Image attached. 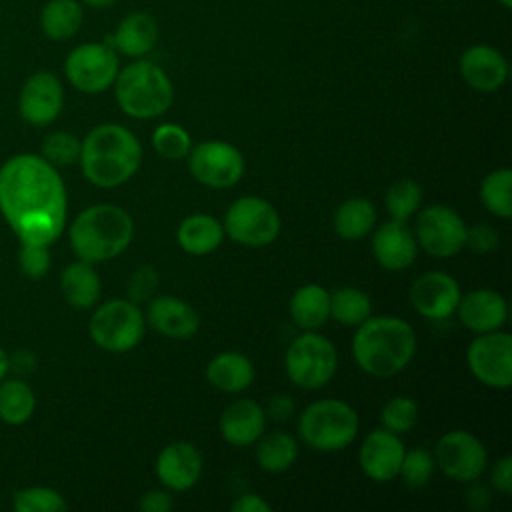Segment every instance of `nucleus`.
<instances>
[{
    "instance_id": "obj_7",
    "label": "nucleus",
    "mask_w": 512,
    "mask_h": 512,
    "mask_svg": "<svg viewBox=\"0 0 512 512\" xmlns=\"http://www.w3.org/2000/svg\"><path fill=\"white\" fill-rule=\"evenodd\" d=\"M284 364L288 378L296 386L316 390L328 384L336 374L338 354L328 338L308 330L292 340Z\"/></svg>"
},
{
    "instance_id": "obj_49",
    "label": "nucleus",
    "mask_w": 512,
    "mask_h": 512,
    "mask_svg": "<svg viewBox=\"0 0 512 512\" xmlns=\"http://www.w3.org/2000/svg\"><path fill=\"white\" fill-rule=\"evenodd\" d=\"M82 6H88V8H94V10H104V8H110L116 0H78Z\"/></svg>"
},
{
    "instance_id": "obj_32",
    "label": "nucleus",
    "mask_w": 512,
    "mask_h": 512,
    "mask_svg": "<svg viewBox=\"0 0 512 512\" xmlns=\"http://www.w3.org/2000/svg\"><path fill=\"white\" fill-rule=\"evenodd\" d=\"M36 408L32 388L22 380L0 382V420L6 424H24L30 420Z\"/></svg>"
},
{
    "instance_id": "obj_24",
    "label": "nucleus",
    "mask_w": 512,
    "mask_h": 512,
    "mask_svg": "<svg viewBox=\"0 0 512 512\" xmlns=\"http://www.w3.org/2000/svg\"><path fill=\"white\" fill-rule=\"evenodd\" d=\"M158 24L146 12H132L120 20L114 34L106 36V44L130 58H140L148 54L158 42Z\"/></svg>"
},
{
    "instance_id": "obj_15",
    "label": "nucleus",
    "mask_w": 512,
    "mask_h": 512,
    "mask_svg": "<svg viewBox=\"0 0 512 512\" xmlns=\"http://www.w3.org/2000/svg\"><path fill=\"white\" fill-rule=\"evenodd\" d=\"M64 106V88L50 70H38L26 78L18 96V112L32 126L52 124Z\"/></svg>"
},
{
    "instance_id": "obj_30",
    "label": "nucleus",
    "mask_w": 512,
    "mask_h": 512,
    "mask_svg": "<svg viewBox=\"0 0 512 512\" xmlns=\"http://www.w3.org/2000/svg\"><path fill=\"white\" fill-rule=\"evenodd\" d=\"M376 222L374 204L366 198H348L334 212V230L344 240L364 238Z\"/></svg>"
},
{
    "instance_id": "obj_22",
    "label": "nucleus",
    "mask_w": 512,
    "mask_h": 512,
    "mask_svg": "<svg viewBox=\"0 0 512 512\" xmlns=\"http://www.w3.org/2000/svg\"><path fill=\"white\" fill-rule=\"evenodd\" d=\"M460 322L472 332H492L500 330L506 322L508 308L506 300L494 290H472L466 296H460L456 306Z\"/></svg>"
},
{
    "instance_id": "obj_51",
    "label": "nucleus",
    "mask_w": 512,
    "mask_h": 512,
    "mask_svg": "<svg viewBox=\"0 0 512 512\" xmlns=\"http://www.w3.org/2000/svg\"><path fill=\"white\" fill-rule=\"evenodd\" d=\"M498 2H500L504 8H510V6H512V0H498Z\"/></svg>"
},
{
    "instance_id": "obj_46",
    "label": "nucleus",
    "mask_w": 512,
    "mask_h": 512,
    "mask_svg": "<svg viewBox=\"0 0 512 512\" xmlns=\"http://www.w3.org/2000/svg\"><path fill=\"white\" fill-rule=\"evenodd\" d=\"M266 416L274 418V420H288L292 414H294V400L286 394H278V396H272L268 400V406H266Z\"/></svg>"
},
{
    "instance_id": "obj_3",
    "label": "nucleus",
    "mask_w": 512,
    "mask_h": 512,
    "mask_svg": "<svg viewBox=\"0 0 512 512\" xmlns=\"http://www.w3.org/2000/svg\"><path fill=\"white\" fill-rule=\"evenodd\" d=\"M356 328L352 352L364 372L394 376L410 364L416 352V334L408 322L396 316H368Z\"/></svg>"
},
{
    "instance_id": "obj_9",
    "label": "nucleus",
    "mask_w": 512,
    "mask_h": 512,
    "mask_svg": "<svg viewBox=\"0 0 512 512\" xmlns=\"http://www.w3.org/2000/svg\"><path fill=\"white\" fill-rule=\"evenodd\" d=\"M118 70V54L106 42L78 44L64 60L66 80L84 94H100L108 90L114 84Z\"/></svg>"
},
{
    "instance_id": "obj_45",
    "label": "nucleus",
    "mask_w": 512,
    "mask_h": 512,
    "mask_svg": "<svg viewBox=\"0 0 512 512\" xmlns=\"http://www.w3.org/2000/svg\"><path fill=\"white\" fill-rule=\"evenodd\" d=\"M138 508L142 512H168L174 508V498L168 490H148L146 494H142Z\"/></svg>"
},
{
    "instance_id": "obj_35",
    "label": "nucleus",
    "mask_w": 512,
    "mask_h": 512,
    "mask_svg": "<svg viewBox=\"0 0 512 512\" xmlns=\"http://www.w3.org/2000/svg\"><path fill=\"white\" fill-rule=\"evenodd\" d=\"M422 202V188L410 178L396 180L386 192V210L392 220L406 222Z\"/></svg>"
},
{
    "instance_id": "obj_8",
    "label": "nucleus",
    "mask_w": 512,
    "mask_h": 512,
    "mask_svg": "<svg viewBox=\"0 0 512 512\" xmlns=\"http://www.w3.org/2000/svg\"><path fill=\"white\" fill-rule=\"evenodd\" d=\"M92 340L108 352H128L144 336V316L132 300L116 298L104 302L88 324Z\"/></svg>"
},
{
    "instance_id": "obj_26",
    "label": "nucleus",
    "mask_w": 512,
    "mask_h": 512,
    "mask_svg": "<svg viewBox=\"0 0 512 512\" xmlns=\"http://www.w3.org/2000/svg\"><path fill=\"white\" fill-rule=\"evenodd\" d=\"M82 20L84 10L78 0H46L38 16L42 34L52 42H66L74 38Z\"/></svg>"
},
{
    "instance_id": "obj_27",
    "label": "nucleus",
    "mask_w": 512,
    "mask_h": 512,
    "mask_svg": "<svg viewBox=\"0 0 512 512\" xmlns=\"http://www.w3.org/2000/svg\"><path fill=\"white\" fill-rule=\"evenodd\" d=\"M176 238L184 252L204 256L220 246L224 238V226L214 216L192 214L180 222Z\"/></svg>"
},
{
    "instance_id": "obj_17",
    "label": "nucleus",
    "mask_w": 512,
    "mask_h": 512,
    "mask_svg": "<svg viewBox=\"0 0 512 512\" xmlns=\"http://www.w3.org/2000/svg\"><path fill=\"white\" fill-rule=\"evenodd\" d=\"M404 452L406 450L398 434L386 428L372 430L360 446V468L376 482H390L400 474Z\"/></svg>"
},
{
    "instance_id": "obj_48",
    "label": "nucleus",
    "mask_w": 512,
    "mask_h": 512,
    "mask_svg": "<svg viewBox=\"0 0 512 512\" xmlns=\"http://www.w3.org/2000/svg\"><path fill=\"white\" fill-rule=\"evenodd\" d=\"M466 502L472 510H486L490 504V490L484 484H474L470 486L468 494H466Z\"/></svg>"
},
{
    "instance_id": "obj_12",
    "label": "nucleus",
    "mask_w": 512,
    "mask_h": 512,
    "mask_svg": "<svg viewBox=\"0 0 512 512\" xmlns=\"http://www.w3.org/2000/svg\"><path fill=\"white\" fill-rule=\"evenodd\" d=\"M468 366L476 380L506 390L512 382V336L508 332H482L468 346Z\"/></svg>"
},
{
    "instance_id": "obj_33",
    "label": "nucleus",
    "mask_w": 512,
    "mask_h": 512,
    "mask_svg": "<svg viewBox=\"0 0 512 512\" xmlns=\"http://www.w3.org/2000/svg\"><path fill=\"white\" fill-rule=\"evenodd\" d=\"M372 312L370 296L354 286H342L330 294V316L344 326L362 324Z\"/></svg>"
},
{
    "instance_id": "obj_20",
    "label": "nucleus",
    "mask_w": 512,
    "mask_h": 512,
    "mask_svg": "<svg viewBox=\"0 0 512 512\" xmlns=\"http://www.w3.org/2000/svg\"><path fill=\"white\" fill-rule=\"evenodd\" d=\"M146 320L156 332L176 340L192 338L200 328L198 312L182 298L168 294L150 300Z\"/></svg>"
},
{
    "instance_id": "obj_1",
    "label": "nucleus",
    "mask_w": 512,
    "mask_h": 512,
    "mask_svg": "<svg viewBox=\"0 0 512 512\" xmlns=\"http://www.w3.org/2000/svg\"><path fill=\"white\" fill-rule=\"evenodd\" d=\"M66 188L48 160L16 154L0 168V212L22 244L50 246L66 224Z\"/></svg>"
},
{
    "instance_id": "obj_14",
    "label": "nucleus",
    "mask_w": 512,
    "mask_h": 512,
    "mask_svg": "<svg viewBox=\"0 0 512 512\" xmlns=\"http://www.w3.org/2000/svg\"><path fill=\"white\" fill-rule=\"evenodd\" d=\"M434 464H438V468L452 480L474 482L486 470L488 454L474 434L452 430L438 440Z\"/></svg>"
},
{
    "instance_id": "obj_25",
    "label": "nucleus",
    "mask_w": 512,
    "mask_h": 512,
    "mask_svg": "<svg viewBox=\"0 0 512 512\" xmlns=\"http://www.w3.org/2000/svg\"><path fill=\"white\" fill-rule=\"evenodd\" d=\"M208 382L222 392H242L254 380L252 362L240 352H220L206 366Z\"/></svg>"
},
{
    "instance_id": "obj_19",
    "label": "nucleus",
    "mask_w": 512,
    "mask_h": 512,
    "mask_svg": "<svg viewBox=\"0 0 512 512\" xmlns=\"http://www.w3.org/2000/svg\"><path fill=\"white\" fill-rule=\"evenodd\" d=\"M202 474V454L190 442H172L156 458L158 480L174 492L192 488Z\"/></svg>"
},
{
    "instance_id": "obj_42",
    "label": "nucleus",
    "mask_w": 512,
    "mask_h": 512,
    "mask_svg": "<svg viewBox=\"0 0 512 512\" xmlns=\"http://www.w3.org/2000/svg\"><path fill=\"white\" fill-rule=\"evenodd\" d=\"M158 286V274L152 266H140L132 272L130 280H128V300H132L134 304L144 302L150 298V294L156 290Z\"/></svg>"
},
{
    "instance_id": "obj_37",
    "label": "nucleus",
    "mask_w": 512,
    "mask_h": 512,
    "mask_svg": "<svg viewBox=\"0 0 512 512\" xmlns=\"http://www.w3.org/2000/svg\"><path fill=\"white\" fill-rule=\"evenodd\" d=\"M152 146L162 158L180 160L188 156L192 142H190V134L180 124L166 122L154 130Z\"/></svg>"
},
{
    "instance_id": "obj_4",
    "label": "nucleus",
    "mask_w": 512,
    "mask_h": 512,
    "mask_svg": "<svg viewBox=\"0 0 512 512\" xmlns=\"http://www.w3.org/2000/svg\"><path fill=\"white\" fill-rule=\"evenodd\" d=\"M68 236L74 254L96 264L128 248L134 236V220L116 204H94L74 218Z\"/></svg>"
},
{
    "instance_id": "obj_43",
    "label": "nucleus",
    "mask_w": 512,
    "mask_h": 512,
    "mask_svg": "<svg viewBox=\"0 0 512 512\" xmlns=\"http://www.w3.org/2000/svg\"><path fill=\"white\" fill-rule=\"evenodd\" d=\"M464 246H468L476 254H488L498 248V232L490 224L478 222V224L466 228Z\"/></svg>"
},
{
    "instance_id": "obj_5",
    "label": "nucleus",
    "mask_w": 512,
    "mask_h": 512,
    "mask_svg": "<svg viewBox=\"0 0 512 512\" xmlns=\"http://www.w3.org/2000/svg\"><path fill=\"white\" fill-rule=\"evenodd\" d=\"M114 94L120 110L138 120L164 114L174 100V88L168 74L148 60H136L118 70Z\"/></svg>"
},
{
    "instance_id": "obj_50",
    "label": "nucleus",
    "mask_w": 512,
    "mask_h": 512,
    "mask_svg": "<svg viewBox=\"0 0 512 512\" xmlns=\"http://www.w3.org/2000/svg\"><path fill=\"white\" fill-rule=\"evenodd\" d=\"M8 368H10V358H8V354L0 348V382L6 378Z\"/></svg>"
},
{
    "instance_id": "obj_28",
    "label": "nucleus",
    "mask_w": 512,
    "mask_h": 512,
    "mask_svg": "<svg viewBox=\"0 0 512 512\" xmlns=\"http://www.w3.org/2000/svg\"><path fill=\"white\" fill-rule=\"evenodd\" d=\"M60 288L74 308H90L100 298V278L86 260H76L62 270Z\"/></svg>"
},
{
    "instance_id": "obj_6",
    "label": "nucleus",
    "mask_w": 512,
    "mask_h": 512,
    "mask_svg": "<svg viewBox=\"0 0 512 512\" xmlns=\"http://www.w3.org/2000/svg\"><path fill=\"white\" fill-rule=\"evenodd\" d=\"M298 432L314 450H344L358 434V414L342 400H318L308 404L300 414Z\"/></svg>"
},
{
    "instance_id": "obj_44",
    "label": "nucleus",
    "mask_w": 512,
    "mask_h": 512,
    "mask_svg": "<svg viewBox=\"0 0 512 512\" xmlns=\"http://www.w3.org/2000/svg\"><path fill=\"white\" fill-rule=\"evenodd\" d=\"M490 482L492 486L504 494V496H510L512 494V458L510 456H504L500 458L492 470H490Z\"/></svg>"
},
{
    "instance_id": "obj_29",
    "label": "nucleus",
    "mask_w": 512,
    "mask_h": 512,
    "mask_svg": "<svg viewBox=\"0 0 512 512\" xmlns=\"http://www.w3.org/2000/svg\"><path fill=\"white\" fill-rule=\"evenodd\" d=\"M290 316L302 330H316L330 318V294L320 284H304L290 298Z\"/></svg>"
},
{
    "instance_id": "obj_11",
    "label": "nucleus",
    "mask_w": 512,
    "mask_h": 512,
    "mask_svg": "<svg viewBox=\"0 0 512 512\" xmlns=\"http://www.w3.org/2000/svg\"><path fill=\"white\" fill-rule=\"evenodd\" d=\"M188 168L200 184L210 188H228L242 178L244 156L230 142L204 140L190 148Z\"/></svg>"
},
{
    "instance_id": "obj_39",
    "label": "nucleus",
    "mask_w": 512,
    "mask_h": 512,
    "mask_svg": "<svg viewBox=\"0 0 512 512\" xmlns=\"http://www.w3.org/2000/svg\"><path fill=\"white\" fill-rule=\"evenodd\" d=\"M82 142L70 132H52L42 142V158L52 166H70L80 158Z\"/></svg>"
},
{
    "instance_id": "obj_40",
    "label": "nucleus",
    "mask_w": 512,
    "mask_h": 512,
    "mask_svg": "<svg viewBox=\"0 0 512 512\" xmlns=\"http://www.w3.org/2000/svg\"><path fill=\"white\" fill-rule=\"evenodd\" d=\"M432 472H434V458L428 450L412 448L404 452L400 474L410 488H424L430 482Z\"/></svg>"
},
{
    "instance_id": "obj_41",
    "label": "nucleus",
    "mask_w": 512,
    "mask_h": 512,
    "mask_svg": "<svg viewBox=\"0 0 512 512\" xmlns=\"http://www.w3.org/2000/svg\"><path fill=\"white\" fill-rule=\"evenodd\" d=\"M18 266L30 278H42L50 270V252L42 244H22L18 250Z\"/></svg>"
},
{
    "instance_id": "obj_21",
    "label": "nucleus",
    "mask_w": 512,
    "mask_h": 512,
    "mask_svg": "<svg viewBox=\"0 0 512 512\" xmlns=\"http://www.w3.org/2000/svg\"><path fill=\"white\" fill-rule=\"evenodd\" d=\"M218 428L228 444L250 446L264 434L266 412L258 402L250 398L234 400L220 414Z\"/></svg>"
},
{
    "instance_id": "obj_36",
    "label": "nucleus",
    "mask_w": 512,
    "mask_h": 512,
    "mask_svg": "<svg viewBox=\"0 0 512 512\" xmlns=\"http://www.w3.org/2000/svg\"><path fill=\"white\" fill-rule=\"evenodd\" d=\"M68 508L60 492L46 486H32L14 494L16 512H64Z\"/></svg>"
},
{
    "instance_id": "obj_38",
    "label": "nucleus",
    "mask_w": 512,
    "mask_h": 512,
    "mask_svg": "<svg viewBox=\"0 0 512 512\" xmlns=\"http://www.w3.org/2000/svg\"><path fill=\"white\" fill-rule=\"evenodd\" d=\"M380 422L394 434H406L418 422V406L408 396H394L382 406Z\"/></svg>"
},
{
    "instance_id": "obj_31",
    "label": "nucleus",
    "mask_w": 512,
    "mask_h": 512,
    "mask_svg": "<svg viewBox=\"0 0 512 512\" xmlns=\"http://www.w3.org/2000/svg\"><path fill=\"white\" fill-rule=\"evenodd\" d=\"M258 440L260 442L256 446V460L258 466L266 472H284L298 458V442L286 432H272L264 438L260 436Z\"/></svg>"
},
{
    "instance_id": "obj_23",
    "label": "nucleus",
    "mask_w": 512,
    "mask_h": 512,
    "mask_svg": "<svg viewBox=\"0 0 512 512\" xmlns=\"http://www.w3.org/2000/svg\"><path fill=\"white\" fill-rule=\"evenodd\" d=\"M378 264L386 270H404L416 258V238L404 222L390 220L378 226L372 238Z\"/></svg>"
},
{
    "instance_id": "obj_13",
    "label": "nucleus",
    "mask_w": 512,
    "mask_h": 512,
    "mask_svg": "<svg viewBox=\"0 0 512 512\" xmlns=\"http://www.w3.org/2000/svg\"><path fill=\"white\" fill-rule=\"evenodd\" d=\"M416 240L430 256H456L466 240L464 220L450 206H426L416 216Z\"/></svg>"
},
{
    "instance_id": "obj_47",
    "label": "nucleus",
    "mask_w": 512,
    "mask_h": 512,
    "mask_svg": "<svg viewBox=\"0 0 512 512\" xmlns=\"http://www.w3.org/2000/svg\"><path fill=\"white\" fill-rule=\"evenodd\" d=\"M232 512H270V504L258 494H242L232 502Z\"/></svg>"
},
{
    "instance_id": "obj_16",
    "label": "nucleus",
    "mask_w": 512,
    "mask_h": 512,
    "mask_svg": "<svg viewBox=\"0 0 512 512\" xmlns=\"http://www.w3.org/2000/svg\"><path fill=\"white\" fill-rule=\"evenodd\" d=\"M460 296L458 282L446 272H424L410 288L414 310L430 320H442L456 312Z\"/></svg>"
},
{
    "instance_id": "obj_18",
    "label": "nucleus",
    "mask_w": 512,
    "mask_h": 512,
    "mask_svg": "<svg viewBox=\"0 0 512 512\" xmlns=\"http://www.w3.org/2000/svg\"><path fill=\"white\" fill-rule=\"evenodd\" d=\"M460 76L478 92H494L508 78V62L500 50L488 44L466 48L458 62Z\"/></svg>"
},
{
    "instance_id": "obj_10",
    "label": "nucleus",
    "mask_w": 512,
    "mask_h": 512,
    "mask_svg": "<svg viewBox=\"0 0 512 512\" xmlns=\"http://www.w3.org/2000/svg\"><path fill=\"white\" fill-rule=\"evenodd\" d=\"M224 232L242 246L262 248L278 238L280 216L268 200L244 196L226 210Z\"/></svg>"
},
{
    "instance_id": "obj_2",
    "label": "nucleus",
    "mask_w": 512,
    "mask_h": 512,
    "mask_svg": "<svg viewBox=\"0 0 512 512\" xmlns=\"http://www.w3.org/2000/svg\"><path fill=\"white\" fill-rule=\"evenodd\" d=\"M78 160L88 182L100 188H114L136 174L142 148L128 128L106 122L86 134Z\"/></svg>"
},
{
    "instance_id": "obj_34",
    "label": "nucleus",
    "mask_w": 512,
    "mask_h": 512,
    "mask_svg": "<svg viewBox=\"0 0 512 512\" xmlns=\"http://www.w3.org/2000/svg\"><path fill=\"white\" fill-rule=\"evenodd\" d=\"M512 170L498 168L484 176L480 184V198L482 204L500 218L512 216Z\"/></svg>"
}]
</instances>
